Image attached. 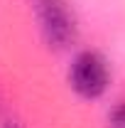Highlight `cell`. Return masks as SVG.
<instances>
[{
  "instance_id": "1",
  "label": "cell",
  "mask_w": 125,
  "mask_h": 128,
  "mask_svg": "<svg viewBox=\"0 0 125 128\" xmlns=\"http://www.w3.org/2000/svg\"><path fill=\"white\" fill-rule=\"evenodd\" d=\"M34 12L39 20L42 34L49 44L66 47L76 37V22L64 0H34Z\"/></svg>"
},
{
  "instance_id": "2",
  "label": "cell",
  "mask_w": 125,
  "mask_h": 128,
  "mask_svg": "<svg viewBox=\"0 0 125 128\" xmlns=\"http://www.w3.org/2000/svg\"><path fill=\"white\" fill-rule=\"evenodd\" d=\"M69 81L74 91L86 98L101 96L108 86V66L103 57L96 52H81L69 69Z\"/></svg>"
},
{
  "instance_id": "3",
  "label": "cell",
  "mask_w": 125,
  "mask_h": 128,
  "mask_svg": "<svg viewBox=\"0 0 125 128\" xmlns=\"http://www.w3.org/2000/svg\"><path fill=\"white\" fill-rule=\"evenodd\" d=\"M110 118H113V126L115 128H125V104H120V106L113 111Z\"/></svg>"
},
{
  "instance_id": "4",
  "label": "cell",
  "mask_w": 125,
  "mask_h": 128,
  "mask_svg": "<svg viewBox=\"0 0 125 128\" xmlns=\"http://www.w3.org/2000/svg\"><path fill=\"white\" fill-rule=\"evenodd\" d=\"M5 128H17V126H15V121H5Z\"/></svg>"
}]
</instances>
